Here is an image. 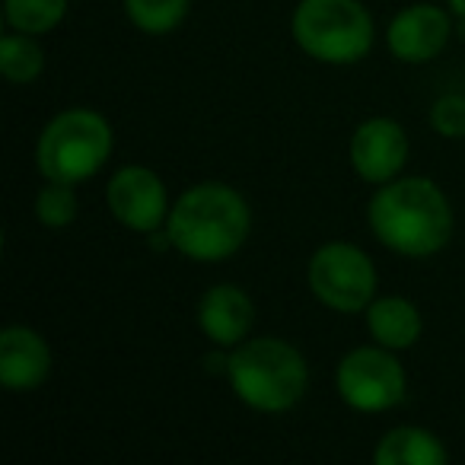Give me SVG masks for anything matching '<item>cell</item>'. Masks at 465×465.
Segmentation results:
<instances>
[{"label": "cell", "mask_w": 465, "mask_h": 465, "mask_svg": "<svg viewBox=\"0 0 465 465\" xmlns=\"http://www.w3.org/2000/svg\"><path fill=\"white\" fill-rule=\"evenodd\" d=\"M370 230L386 249L408 259L437 255L452 236V207L437 182L405 175L380 185L370 201Z\"/></svg>", "instance_id": "obj_1"}, {"label": "cell", "mask_w": 465, "mask_h": 465, "mask_svg": "<svg viewBox=\"0 0 465 465\" xmlns=\"http://www.w3.org/2000/svg\"><path fill=\"white\" fill-rule=\"evenodd\" d=\"M252 230V211L236 188L201 182L179 194L166 217L173 249L192 262H223L242 249Z\"/></svg>", "instance_id": "obj_2"}, {"label": "cell", "mask_w": 465, "mask_h": 465, "mask_svg": "<svg viewBox=\"0 0 465 465\" xmlns=\"http://www.w3.org/2000/svg\"><path fill=\"white\" fill-rule=\"evenodd\" d=\"M226 380L242 405L262 414H284L306 395L310 370L293 344L281 338H246L232 348Z\"/></svg>", "instance_id": "obj_3"}, {"label": "cell", "mask_w": 465, "mask_h": 465, "mask_svg": "<svg viewBox=\"0 0 465 465\" xmlns=\"http://www.w3.org/2000/svg\"><path fill=\"white\" fill-rule=\"evenodd\" d=\"M293 42L319 64H357L373 48V16L361 0H300Z\"/></svg>", "instance_id": "obj_4"}, {"label": "cell", "mask_w": 465, "mask_h": 465, "mask_svg": "<svg viewBox=\"0 0 465 465\" xmlns=\"http://www.w3.org/2000/svg\"><path fill=\"white\" fill-rule=\"evenodd\" d=\"M112 153V128L93 109H64L42 128L35 143V163L45 182L90 179Z\"/></svg>", "instance_id": "obj_5"}, {"label": "cell", "mask_w": 465, "mask_h": 465, "mask_svg": "<svg viewBox=\"0 0 465 465\" xmlns=\"http://www.w3.org/2000/svg\"><path fill=\"white\" fill-rule=\"evenodd\" d=\"M312 297L335 312H361L376 297V268L351 242H325L306 268Z\"/></svg>", "instance_id": "obj_6"}, {"label": "cell", "mask_w": 465, "mask_h": 465, "mask_svg": "<svg viewBox=\"0 0 465 465\" xmlns=\"http://www.w3.org/2000/svg\"><path fill=\"white\" fill-rule=\"evenodd\" d=\"M335 382L344 405L363 414L389 411V408L401 405L408 395L405 367L382 344L348 351L338 363Z\"/></svg>", "instance_id": "obj_7"}, {"label": "cell", "mask_w": 465, "mask_h": 465, "mask_svg": "<svg viewBox=\"0 0 465 465\" xmlns=\"http://www.w3.org/2000/svg\"><path fill=\"white\" fill-rule=\"evenodd\" d=\"M112 217L137 232H153L169 217V198L163 179L147 166H124L105 188Z\"/></svg>", "instance_id": "obj_8"}, {"label": "cell", "mask_w": 465, "mask_h": 465, "mask_svg": "<svg viewBox=\"0 0 465 465\" xmlns=\"http://www.w3.org/2000/svg\"><path fill=\"white\" fill-rule=\"evenodd\" d=\"M351 166L370 185H386L405 169L408 134L392 118H367L351 137Z\"/></svg>", "instance_id": "obj_9"}, {"label": "cell", "mask_w": 465, "mask_h": 465, "mask_svg": "<svg viewBox=\"0 0 465 465\" xmlns=\"http://www.w3.org/2000/svg\"><path fill=\"white\" fill-rule=\"evenodd\" d=\"M452 26L450 16L433 4H411L389 23V52L405 64H427L446 48Z\"/></svg>", "instance_id": "obj_10"}, {"label": "cell", "mask_w": 465, "mask_h": 465, "mask_svg": "<svg viewBox=\"0 0 465 465\" xmlns=\"http://www.w3.org/2000/svg\"><path fill=\"white\" fill-rule=\"evenodd\" d=\"M52 373V348L35 329L10 325L0 331V382L10 392H33Z\"/></svg>", "instance_id": "obj_11"}, {"label": "cell", "mask_w": 465, "mask_h": 465, "mask_svg": "<svg viewBox=\"0 0 465 465\" xmlns=\"http://www.w3.org/2000/svg\"><path fill=\"white\" fill-rule=\"evenodd\" d=\"M255 325V303L242 287L217 284L198 300V329L217 348H236Z\"/></svg>", "instance_id": "obj_12"}, {"label": "cell", "mask_w": 465, "mask_h": 465, "mask_svg": "<svg viewBox=\"0 0 465 465\" xmlns=\"http://www.w3.org/2000/svg\"><path fill=\"white\" fill-rule=\"evenodd\" d=\"M367 329L376 344L389 351H405L418 344L424 322L411 300L405 297H380L367 306Z\"/></svg>", "instance_id": "obj_13"}, {"label": "cell", "mask_w": 465, "mask_h": 465, "mask_svg": "<svg viewBox=\"0 0 465 465\" xmlns=\"http://www.w3.org/2000/svg\"><path fill=\"white\" fill-rule=\"evenodd\" d=\"M446 459L443 440L424 427H392L373 450L376 465H446Z\"/></svg>", "instance_id": "obj_14"}, {"label": "cell", "mask_w": 465, "mask_h": 465, "mask_svg": "<svg viewBox=\"0 0 465 465\" xmlns=\"http://www.w3.org/2000/svg\"><path fill=\"white\" fill-rule=\"evenodd\" d=\"M0 71L10 84L23 86L33 84L42 71H45V52L39 48V42L26 33H10L0 39Z\"/></svg>", "instance_id": "obj_15"}, {"label": "cell", "mask_w": 465, "mask_h": 465, "mask_svg": "<svg viewBox=\"0 0 465 465\" xmlns=\"http://www.w3.org/2000/svg\"><path fill=\"white\" fill-rule=\"evenodd\" d=\"M67 0H4L10 29L26 35H45L64 20Z\"/></svg>", "instance_id": "obj_16"}, {"label": "cell", "mask_w": 465, "mask_h": 465, "mask_svg": "<svg viewBox=\"0 0 465 465\" xmlns=\"http://www.w3.org/2000/svg\"><path fill=\"white\" fill-rule=\"evenodd\" d=\"M192 0H124V14L141 33L169 35L182 26Z\"/></svg>", "instance_id": "obj_17"}, {"label": "cell", "mask_w": 465, "mask_h": 465, "mask_svg": "<svg viewBox=\"0 0 465 465\" xmlns=\"http://www.w3.org/2000/svg\"><path fill=\"white\" fill-rule=\"evenodd\" d=\"M77 192L67 182H48L35 198V217L48 230H61V226L77 220Z\"/></svg>", "instance_id": "obj_18"}, {"label": "cell", "mask_w": 465, "mask_h": 465, "mask_svg": "<svg viewBox=\"0 0 465 465\" xmlns=\"http://www.w3.org/2000/svg\"><path fill=\"white\" fill-rule=\"evenodd\" d=\"M430 124L440 137H446V141L465 137V96H459V93L440 96L430 109Z\"/></svg>", "instance_id": "obj_19"}, {"label": "cell", "mask_w": 465, "mask_h": 465, "mask_svg": "<svg viewBox=\"0 0 465 465\" xmlns=\"http://www.w3.org/2000/svg\"><path fill=\"white\" fill-rule=\"evenodd\" d=\"M450 7H452V14H456L459 20H465V0H450Z\"/></svg>", "instance_id": "obj_20"}]
</instances>
